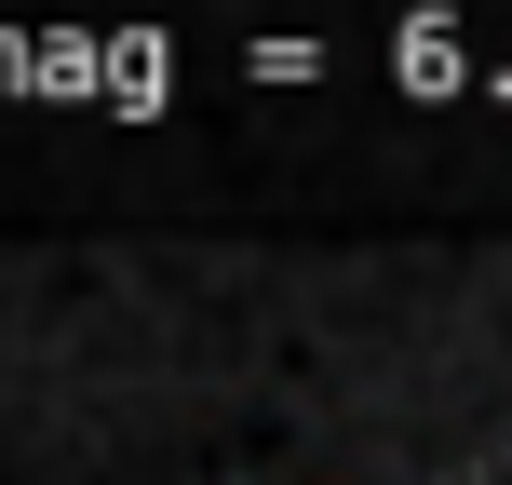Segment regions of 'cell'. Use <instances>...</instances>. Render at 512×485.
I'll list each match as a JSON object with an SVG mask.
<instances>
[]
</instances>
